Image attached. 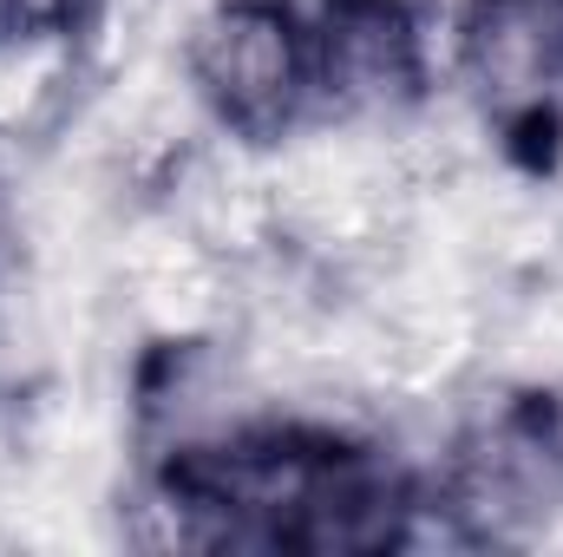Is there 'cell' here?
<instances>
[{"label":"cell","mask_w":563,"mask_h":557,"mask_svg":"<svg viewBox=\"0 0 563 557\" xmlns=\"http://www.w3.org/2000/svg\"><path fill=\"white\" fill-rule=\"evenodd\" d=\"M184 86L243 144L295 132L314 99V46L295 0H210L184 33Z\"/></svg>","instance_id":"obj_1"},{"label":"cell","mask_w":563,"mask_h":557,"mask_svg":"<svg viewBox=\"0 0 563 557\" xmlns=\"http://www.w3.org/2000/svg\"><path fill=\"white\" fill-rule=\"evenodd\" d=\"M452 73L485 132L525 139L563 112V0H465Z\"/></svg>","instance_id":"obj_2"},{"label":"cell","mask_w":563,"mask_h":557,"mask_svg":"<svg viewBox=\"0 0 563 557\" xmlns=\"http://www.w3.org/2000/svg\"><path fill=\"white\" fill-rule=\"evenodd\" d=\"M314 99L367 132L426 106V26L413 0H321L308 20Z\"/></svg>","instance_id":"obj_3"},{"label":"cell","mask_w":563,"mask_h":557,"mask_svg":"<svg viewBox=\"0 0 563 557\" xmlns=\"http://www.w3.org/2000/svg\"><path fill=\"white\" fill-rule=\"evenodd\" d=\"M86 20H92V0H0V46L13 53L66 46L79 40Z\"/></svg>","instance_id":"obj_4"}]
</instances>
